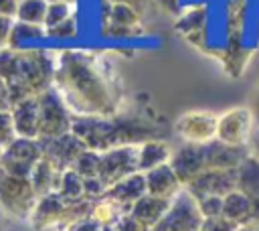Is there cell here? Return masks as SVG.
Instances as JSON below:
<instances>
[{"label":"cell","instance_id":"obj_1","mask_svg":"<svg viewBox=\"0 0 259 231\" xmlns=\"http://www.w3.org/2000/svg\"><path fill=\"white\" fill-rule=\"evenodd\" d=\"M53 87L73 115L109 118L121 107L115 83L107 75V65L99 63L97 55L59 51Z\"/></svg>","mask_w":259,"mask_h":231},{"label":"cell","instance_id":"obj_2","mask_svg":"<svg viewBox=\"0 0 259 231\" xmlns=\"http://www.w3.org/2000/svg\"><path fill=\"white\" fill-rule=\"evenodd\" d=\"M71 134L87 150L107 152L117 146H140L148 140H162L164 124H160L148 109L119 107L109 118L99 115H73Z\"/></svg>","mask_w":259,"mask_h":231},{"label":"cell","instance_id":"obj_3","mask_svg":"<svg viewBox=\"0 0 259 231\" xmlns=\"http://www.w3.org/2000/svg\"><path fill=\"white\" fill-rule=\"evenodd\" d=\"M53 77L55 57L47 49H0V83L8 91L12 105L53 87Z\"/></svg>","mask_w":259,"mask_h":231},{"label":"cell","instance_id":"obj_4","mask_svg":"<svg viewBox=\"0 0 259 231\" xmlns=\"http://www.w3.org/2000/svg\"><path fill=\"white\" fill-rule=\"evenodd\" d=\"M36 199L30 178L16 176L0 168V213L16 221H28Z\"/></svg>","mask_w":259,"mask_h":231},{"label":"cell","instance_id":"obj_5","mask_svg":"<svg viewBox=\"0 0 259 231\" xmlns=\"http://www.w3.org/2000/svg\"><path fill=\"white\" fill-rule=\"evenodd\" d=\"M38 101V140L59 138L63 134L71 132L73 113L61 99L55 87H49L47 91L36 95Z\"/></svg>","mask_w":259,"mask_h":231},{"label":"cell","instance_id":"obj_6","mask_svg":"<svg viewBox=\"0 0 259 231\" xmlns=\"http://www.w3.org/2000/svg\"><path fill=\"white\" fill-rule=\"evenodd\" d=\"M202 215L196 207V199L184 188L170 201L168 211L150 231H198Z\"/></svg>","mask_w":259,"mask_h":231},{"label":"cell","instance_id":"obj_7","mask_svg":"<svg viewBox=\"0 0 259 231\" xmlns=\"http://www.w3.org/2000/svg\"><path fill=\"white\" fill-rule=\"evenodd\" d=\"M101 22H103V34L107 38H134L142 32V14L136 12L130 4L123 2H111L101 0Z\"/></svg>","mask_w":259,"mask_h":231},{"label":"cell","instance_id":"obj_8","mask_svg":"<svg viewBox=\"0 0 259 231\" xmlns=\"http://www.w3.org/2000/svg\"><path fill=\"white\" fill-rule=\"evenodd\" d=\"M42 158V148L38 140H30V138H14L0 156V168L16 174V176H30L34 164Z\"/></svg>","mask_w":259,"mask_h":231},{"label":"cell","instance_id":"obj_9","mask_svg":"<svg viewBox=\"0 0 259 231\" xmlns=\"http://www.w3.org/2000/svg\"><path fill=\"white\" fill-rule=\"evenodd\" d=\"M255 130L249 107H231L217 118V138L227 146L247 148L251 132Z\"/></svg>","mask_w":259,"mask_h":231},{"label":"cell","instance_id":"obj_10","mask_svg":"<svg viewBox=\"0 0 259 231\" xmlns=\"http://www.w3.org/2000/svg\"><path fill=\"white\" fill-rule=\"evenodd\" d=\"M134 172H138V146H117L101 152L97 178L107 188Z\"/></svg>","mask_w":259,"mask_h":231},{"label":"cell","instance_id":"obj_11","mask_svg":"<svg viewBox=\"0 0 259 231\" xmlns=\"http://www.w3.org/2000/svg\"><path fill=\"white\" fill-rule=\"evenodd\" d=\"M217 118L212 111H186L176 120L174 130L186 144H208L217 138Z\"/></svg>","mask_w":259,"mask_h":231},{"label":"cell","instance_id":"obj_12","mask_svg":"<svg viewBox=\"0 0 259 231\" xmlns=\"http://www.w3.org/2000/svg\"><path fill=\"white\" fill-rule=\"evenodd\" d=\"M67 209H69V201H65L57 192H49L36 199V205L28 217V223L34 231H47V229L65 231Z\"/></svg>","mask_w":259,"mask_h":231},{"label":"cell","instance_id":"obj_13","mask_svg":"<svg viewBox=\"0 0 259 231\" xmlns=\"http://www.w3.org/2000/svg\"><path fill=\"white\" fill-rule=\"evenodd\" d=\"M182 182L186 186L190 180H194L198 174L206 170V156H204V144H182L180 148L172 150L170 162H168Z\"/></svg>","mask_w":259,"mask_h":231},{"label":"cell","instance_id":"obj_14","mask_svg":"<svg viewBox=\"0 0 259 231\" xmlns=\"http://www.w3.org/2000/svg\"><path fill=\"white\" fill-rule=\"evenodd\" d=\"M237 186V168L233 170H204L194 180H190L184 190L194 199L202 197H225Z\"/></svg>","mask_w":259,"mask_h":231},{"label":"cell","instance_id":"obj_15","mask_svg":"<svg viewBox=\"0 0 259 231\" xmlns=\"http://www.w3.org/2000/svg\"><path fill=\"white\" fill-rule=\"evenodd\" d=\"M40 148H42V158H47L49 162H53L61 172L71 168L73 162L77 160V156L85 150V146L79 142L77 136L63 134L59 138H49V140H38Z\"/></svg>","mask_w":259,"mask_h":231},{"label":"cell","instance_id":"obj_16","mask_svg":"<svg viewBox=\"0 0 259 231\" xmlns=\"http://www.w3.org/2000/svg\"><path fill=\"white\" fill-rule=\"evenodd\" d=\"M14 132L18 138H30L38 140V101L34 97H26L16 101L10 107Z\"/></svg>","mask_w":259,"mask_h":231},{"label":"cell","instance_id":"obj_17","mask_svg":"<svg viewBox=\"0 0 259 231\" xmlns=\"http://www.w3.org/2000/svg\"><path fill=\"white\" fill-rule=\"evenodd\" d=\"M144 178H146V195H152V197L172 201L184 188L170 164H162L158 168L144 172Z\"/></svg>","mask_w":259,"mask_h":231},{"label":"cell","instance_id":"obj_18","mask_svg":"<svg viewBox=\"0 0 259 231\" xmlns=\"http://www.w3.org/2000/svg\"><path fill=\"white\" fill-rule=\"evenodd\" d=\"M146 195V178L142 172H134L121 180H117L115 184H111L103 197L111 199L113 203H117L119 207H123L127 213H130V207L142 199Z\"/></svg>","mask_w":259,"mask_h":231},{"label":"cell","instance_id":"obj_19","mask_svg":"<svg viewBox=\"0 0 259 231\" xmlns=\"http://www.w3.org/2000/svg\"><path fill=\"white\" fill-rule=\"evenodd\" d=\"M170 201L168 199H160V197H152V195H144L142 199H138L132 207H130V215L140 221L148 231L162 219V215L168 211Z\"/></svg>","mask_w":259,"mask_h":231},{"label":"cell","instance_id":"obj_20","mask_svg":"<svg viewBox=\"0 0 259 231\" xmlns=\"http://www.w3.org/2000/svg\"><path fill=\"white\" fill-rule=\"evenodd\" d=\"M172 148L166 140H148L138 146V172H148L170 162Z\"/></svg>","mask_w":259,"mask_h":231},{"label":"cell","instance_id":"obj_21","mask_svg":"<svg viewBox=\"0 0 259 231\" xmlns=\"http://www.w3.org/2000/svg\"><path fill=\"white\" fill-rule=\"evenodd\" d=\"M28 178H30V184H32L36 197H45V195L57 190V184H59V178H61V170L53 162H49L47 158H40L34 164V168H32Z\"/></svg>","mask_w":259,"mask_h":231},{"label":"cell","instance_id":"obj_22","mask_svg":"<svg viewBox=\"0 0 259 231\" xmlns=\"http://www.w3.org/2000/svg\"><path fill=\"white\" fill-rule=\"evenodd\" d=\"M223 217L243 227L251 223V199L241 190H231L223 197Z\"/></svg>","mask_w":259,"mask_h":231},{"label":"cell","instance_id":"obj_23","mask_svg":"<svg viewBox=\"0 0 259 231\" xmlns=\"http://www.w3.org/2000/svg\"><path fill=\"white\" fill-rule=\"evenodd\" d=\"M204 24H206V6H202V4L186 6L176 16L174 30L178 34H182L184 38H188V36H194L198 32H204Z\"/></svg>","mask_w":259,"mask_h":231},{"label":"cell","instance_id":"obj_24","mask_svg":"<svg viewBox=\"0 0 259 231\" xmlns=\"http://www.w3.org/2000/svg\"><path fill=\"white\" fill-rule=\"evenodd\" d=\"M47 38V30L45 26H36V24H24V22H12L10 32H8V41L6 47L14 49V51H22V49H32L34 41Z\"/></svg>","mask_w":259,"mask_h":231},{"label":"cell","instance_id":"obj_25","mask_svg":"<svg viewBox=\"0 0 259 231\" xmlns=\"http://www.w3.org/2000/svg\"><path fill=\"white\" fill-rule=\"evenodd\" d=\"M237 190L249 199L259 197V162L247 154V158L237 166Z\"/></svg>","mask_w":259,"mask_h":231},{"label":"cell","instance_id":"obj_26","mask_svg":"<svg viewBox=\"0 0 259 231\" xmlns=\"http://www.w3.org/2000/svg\"><path fill=\"white\" fill-rule=\"evenodd\" d=\"M47 8H49L47 0H18L16 12H14V20L16 22H24V24L42 26L45 24V16H47Z\"/></svg>","mask_w":259,"mask_h":231},{"label":"cell","instance_id":"obj_27","mask_svg":"<svg viewBox=\"0 0 259 231\" xmlns=\"http://www.w3.org/2000/svg\"><path fill=\"white\" fill-rule=\"evenodd\" d=\"M125 213H127V211H125L123 207H119V205L113 203L111 199L103 197V199H99V201L93 203L89 217H91L93 221H97L101 227H111V225H113L121 215H125Z\"/></svg>","mask_w":259,"mask_h":231},{"label":"cell","instance_id":"obj_28","mask_svg":"<svg viewBox=\"0 0 259 231\" xmlns=\"http://www.w3.org/2000/svg\"><path fill=\"white\" fill-rule=\"evenodd\" d=\"M57 195H61L65 201H79V199H85L83 197V178L73 170V168H67L61 172V178H59V184H57Z\"/></svg>","mask_w":259,"mask_h":231},{"label":"cell","instance_id":"obj_29","mask_svg":"<svg viewBox=\"0 0 259 231\" xmlns=\"http://www.w3.org/2000/svg\"><path fill=\"white\" fill-rule=\"evenodd\" d=\"M75 16V2L73 0H55V2H49V8H47V16H45V28H53L69 18Z\"/></svg>","mask_w":259,"mask_h":231},{"label":"cell","instance_id":"obj_30","mask_svg":"<svg viewBox=\"0 0 259 231\" xmlns=\"http://www.w3.org/2000/svg\"><path fill=\"white\" fill-rule=\"evenodd\" d=\"M99 158H101L99 152L85 148V150L77 156V160L73 162L71 168H73L81 178H93V176H97V172H99Z\"/></svg>","mask_w":259,"mask_h":231},{"label":"cell","instance_id":"obj_31","mask_svg":"<svg viewBox=\"0 0 259 231\" xmlns=\"http://www.w3.org/2000/svg\"><path fill=\"white\" fill-rule=\"evenodd\" d=\"M196 207L202 215V219H212L223 215V197H202L196 199Z\"/></svg>","mask_w":259,"mask_h":231},{"label":"cell","instance_id":"obj_32","mask_svg":"<svg viewBox=\"0 0 259 231\" xmlns=\"http://www.w3.org/2000/svg\"><path fill=\"white\" fill-rule=\"evenodd\" d=\"M45 30H47V38H59V41H65V38H73V36H77L79 26H77V20H75V16H73V18H69V20H65V22L53 26V28H45Z\"/></svg>","mask_w":259,"mask_h":231},{"label":"cell","instance_id":"obj_33","mask_svg":"<svg viewBox=\"0 0 259 231\" xmlns=\"http://www.w3.org/2000/svg\"><path fill=\"white\" fill-rule=\"evenodd\" d=\"M16 138L12 115L8 109H0V150H4L12 140Z\"/></svg>","mask_w":259,"mask_h":231},{"label":"cell","instance_id":"obj_34","mask_svg":"<svg viewBox=\"0 0 259 231\" xmlns=\"http://www.w3.org/2000/svg\"><path fill=\"white\" fill-rule=\"evenodd\" d=\"M105 190H107V186H105L97 176H93V178H83V197H85L87 201L95 203V201L103 199Z\"/></svg>","mask_w":259,"mask_h":231},{"label":"cell","instance_id":"obj_35","mask_svg":"<svg viewBox=\"0 0 259 231\" xmlns=\"http://www.w3.org/2000/svg\"><path fill=\"white\" fill-rule=\"evenodd\" d=\"M200 229L202 231H239V225H235L233 221H229L221 215V217H212V219H202Z\"/></svg>","mask_w":259,"mask_h":231},{"label":"cell","instance_id":"obj_36","mask_svg":"<svg viewBox=\"0 0 259 231\" xmlns=\"http://www.w3.org/2000/svg\"><path fill=\"white\" fill-rule=\"evenodd\" d=\"M111 231H148L140 221H136L130 213H125V215H121L111 227H109Z\"/></svg>","mask_w":259,"mask_h":231},{"label":"cell","instance_id":"obj_37","mask_svg":"<svg viewBox=\"0 0 259 231\" xmlns=\"http://www.w3.org/2000/svg\"><path fill=\"white\" fill-rule=\"evenodd\" d=\"M109 227H101L97 221H93L91 217H85L77 223H73L71 227H67L65 231H107Z\"/></svg>","mask_w":259,"mask_h":231},{"label":"cell","instance_id":"obj_38","mask_svg":"<svg viewBox=\"0 0 259 231\" xmlns=\"http://www.w3.org/2000/svg\"><path fill=\"white\" fill-rule=\"evenodd\" d=\"M249 111H251L255 128H259V83L255 85V89H253V93L249 97Z\"/></svg>","mask_w":259,"mask_h":231},{"label":"cell","instance_id":"obj_39","mask_svg":"<svg viewBox=\"0 0 259 231\" xmlns=\"http://www.w3.org/2000/svg\"><path fill=\"white\" fill-rule=\"evenodd\" d=\"M12 22H14V18H8V16H2L0 14V49L6 47V41H8V32H10Z\"/></svg>","mask_w":259,"mask_h":231},{"label":"cell","instance_id":"obj_40","mask_svg":"<svg viewBox=\"0 0 259 231\" xmlns=\"http://www.w3.org/2000/svg\"><path fill=\"white\" fill-rule=\"evenodd\" d=\"M247 152H249V156H253L259 162V128H255L251 132V138H249V144H247Z\"/></svg>","mask_w":259,"mask_h":231},{"label":"cell","instance_id":"obj_41","mask_svg":"<svg viewBox=\"0 0 259 231\" xmlns=\"http://www.w3.org/2000/svg\"><path fill=\"white\" fill-rule=\"evenodd\" d=\"M160 8H164L168 14H180V0H154Z\"/></svg>","mask_w":259,"mask_h":231},{"label":"cell","instance_id":"obj_42","mask_svg":"<svg viewBox=\"0 0 259 231\" xmlns=\"http://www.w3.org/2000/svg\"><path fill=\"white\" fill-rule=\"evenodd\" d=\"M251 223L259 225V197L251 199Z\"/></svg>","mask_w":259,"mask_h":231},{"label":"cell","instance_id":"obj_43","mask_svg":"<svg viewBox=\"0 0 259 231\" xmlns=\"http://www.w3.org/2000/svg\"><path fill=\"white\" fill-rule=\"evenodd\" d=\"M12 103H10V97H8V91L4 89V85L0 83V109H8L10 111Z\"/></svg>","mask_w":259,"mask_h":231},{"label":"cell","instance_id":"obj_44","mask_svg":"<svg viewBox=\"0 0 259 231\" xmlns=\"http://www.w3.org/2000/svg\"><path fill=\"white\" fill-rule=\"evenodd\" d=\"M239 231H259V225H255V223H249V225H243V227H239Z\"/></svg>","mask_w":259,"mask_h":231},{"label":"cell","instance_id":"obj_45","mask_svg":"<svg viewBox=\"0 0 259 231\" xmlns=\"http://www.w3.org/2000/svg\"><path fill=\"white\" fill-rule=\"evenodd\" d=\"M0 156H2V150H0Z\"/></svg>","mask_w":259,"mask_h":231},{"label":"cell","instance_id":"obj_46","mask_svg":"<svg viewBox=\"0 0 259 231\" xmlns=\"http://www.w3.org/2000/svg\"><path fill=\"white\" fill-rule=\"evenodd\" d=\"M0 231H2V225H0Z\"/></svg>","mask_w":259,"mask_h":231},{"label":"cell","instance_id":"obj_47","mask_svg":"<svg viewBox=\"0 0 259 231\" xmlns=\"http://www.w3.org/2000/svg\"><path fill=\"white\" fill-rule=\"evenodd\" d=\"M198 231H202V229H198Z\"/></svg>","mask_w":259,"mask_h":231},{"label":"cell","instance_id":"obj_48","mask_svg":"<svg viewBox=\"0 0 259 231\" xmlns=\"http://www.w3.org/2000/svg\"><path fill=\"white\" fill-rule=\"evenodd\" d=\"M107 231H111V229H107Z\"/></svg>","mask_w":259,"mask_h":231}]
</instances>
